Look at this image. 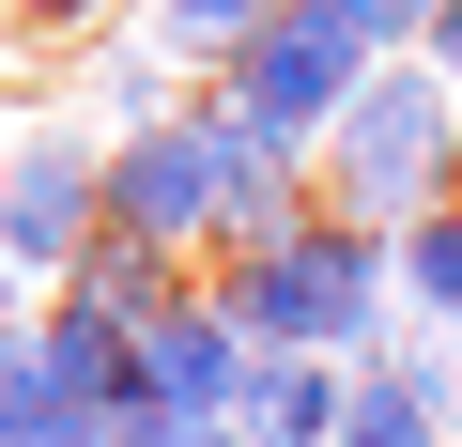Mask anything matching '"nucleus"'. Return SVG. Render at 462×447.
<instances>
[{
    "mask_svg": "<svg viewBox=\"0 0 462 447\" xmlns=\"http://www.w3.org/2000/svg\"><path fill=\"white\" fill-rule=\"evenodd\" d=\"M93 232H108V154L78 124L16 139V170H0V263H16V278H78Z\"/></svg>",
    "mask_w": 462,
    "mask_h": 447,
    "instance_id": "nucleus-4",
    "label": "nucleus"
},
{
    "mask_svg": "<svg viewBox=\"0 0 462 447\" xmlns=\"http://www.w3.org/2000/svg\"><path fill=\"white\" fill-rule=\"evenodd\" d=\"M416 62H447V93H462V0H431V47Z\"/></svg>",
    "mask_w": 462,
    "mask_h": 447,
    "instance_id": "nucleus-15",
    "label": "nucleus"
},
{
    "mask_svg": "<svg viewBox=\"0 0 462 447\" xmlns=\"http://www.w3.org/2000/svg\"><path fill=\"white\" fill-rule=\"evenodd\" d=\"M339 447H447V401L416 386V355H401V340L355 370V416H339Z\"/></svg>",
    "mask_w": 462,
    "mask_h": 447,
    "instance_id": "nucleus-8",
    "label": "nucleus"
},
{
    "mask_svg": "<svg viewBox=\"0 0 462 447\" xmlns=\"http://www.w3.org/2000/svg\"><path fill=\"white\" fill-rule=\"evenodd\" d=\"M247 370H263V340H247V309H231V293H185V309L139 324V401L231 416V401H247Z\"/></svg>",
    "mask_w": 462,
    "mask_h": 447,
    "instance_id": "nucleus-5",
    "label": "nucleus"
},
{
    "mask_svg": "<svg viewBox=\"0 0 462 447\" xmlns=\"http://www.w3.org/2000/svg\"><path fill=\"white\" fill-rule=\"evenodd\" d=\"M108 447H263V432H247V416H185V401H124Z\"/></svg>",
    "mask_w": 462,
    "mask_h": 447,
    "instance_id": "nucleus-12",
    "label": "nucleus"
},
{
    "mask_svg": "<svg viewBox=\"0 0 462 447\" xmlns=\"http://www.w3.org/2000/svg\"><path fill=\"white\" fill-rule=\"evenodd\" d=\"M231 416H247L263 447H339V416H355V370H339V355H263Z\"/></svg>",
    "mask_w": 462,
    "mask_h": 447,
    "instance_id": "nucleus-6",
    "label": "nucleus"
},
{
    "mask_svg": "<svg viewBox=\"0 0 462 447\" xmlns=\"http://www.w3.org/2000/svg\"><path fill=\"white\" fill-rule=\"evenodd\" d=\"M447 200H462V154H447Z\"/></svg>",
    "mask_w": 462,
    "mask_h": 447,
    "instance_id": "nucleus-18",
    "label": "nucleus"
},
{
    "mask_svg": "<svg viewBox=\"0 0 462 447\" xmlns=\"http://www.w3.org/2000/svg\"><path fill=\"white\" fill-rule=\"evenodd\" d=\"M216 93L247 108L263 139H293V154H309V139H339V108L370 93V47H355V32L324 16V0H278V16H263L247 47L216 62Z\"/></svg>",
    "mask_w": 462,
    "mask_h": 447,
    "instance_id": "nucleus-3",
    "label": "nucleus"
},
{
    "mask_svg": "<svg viewBox=\"0 0 462 447\" xmlns=\"http://www.w3.org/2000/svg\"><path fill=\"white\" fill-rule=\"evenodd\" d=\"M0 340H16V263H0Z\"/></svg>",
    "mask_w": 462,
    "mask_h": 447,
    "instance_id": "nucleus-17",
    "label": "nucleus"
},
{
    "mask_svg": "<svg viewBox=\"0 0 462 447\" xmlns=\"http://www.w3.org/2000/svg\"><path fill=\"white\" fill-rule=\"evenodd\" d=\"M263 16H278V0H154V47H170V62H200V78H216V62H231V47H247V32H263Z\"/></svg>",
    "mask_w": 462,
    "mask_h": 447,
    "instance_id": "nucleus-11",
    "label": "nucleus"
},
{
    "mask_svg": "<svg viewBox=\"0 0 462 447\" xmlns=\"http://www.w3.org/2000/svg\"><path fill=\"white\" fill-rule=\"evenodd\" d=\"M447 154H462V124H447V62H370V93H355V108H339V139H324L355 232L431 216V200H447Z\"/></svg>",
    "mask_w": 462,
    "mask_h": 447,
    "instance_id": "nucleus-2",
    "label": "nucleus"
},
{
    "mask_svg": "<svg viewBox=\"0 0 462 447\" xmlns=\"http://www.w3.org/2000/svg\"><path fill=\"white\" fill-rule=\"evenodd\" d=\"M154 108H170V62L124 47V62H108V124H154Z\"/></svg>",
    "mask_w": 462,
    "mask_h": 447,
    "instance_id": "nucleus-14",
    "label": "nucleus"
},
{
    "mask_svg": "<svg viewBox=\"0 0 462 447\" xmlns=\"http://www.w3.org/2000/svg\"><path fill=\"white\" fill-rule=\"evenodd\" d=\"M324 16L370 47V62H401V47H431V0H324Z\"/></svg>",
    "mask_w": 462,
    "mask_h": 447,
    "instance_id": "nucleus-13",
    "label": "nucleus"
},
{
    "mask_svg": "<svg viewBox=\"0 0 462 447\" xmlns=\"http://www.w3.org/2000/svg\"><path fill=\"white\" fill-rule=\"evenodd\" d=\"M401 309L416 324H462V200H431V216H401Z\"/></svg>",
    "mask_w": 462,
    "mask_h": 447,
    "instance_id": "nucleus-10",
    "label": "nucleus"
},
{
    "mask_svg": "<svg viewBox=\"0 0 462 447\" xmlns=\"http://www.w3.org/2000/svg\"><path fill=\"white\" fill-rule=\"evenodd\" d=\"M62 293H93L108 324H154V309H185V278H170V247H154V232H93Z\"/></svg>",
    "mask_w": 462,
    "mask_h": 447,
    "instance_id": "nucleus-7",
    "label": "nucleus"
},
{
    "mask_svg": "<svg viewBox=\"0 0 462 447\" xmlns=\"http://www.w3.org/2000/svg\"><path fill=\"white\" fill-rule=\"evenodd\" d=\"M385 293H401V263H385V232H355V216H309V232H278V247L231 263V309H247L263 355H385L401 340Z\"/></svg>",
    "mask_w": 462,
    "mask_h": 447,
    "instance_id": "nucleus-1",
    "label": "nucleus"
},
{
    "mask_svg": "<svg viewBox=\"0 0 462 447\" xmlns=\"http://www.w3.org/2000/svg\"><path fill=\"white\" fill-rule=\"evenodd\" d=\"M62 432H93V416H78V386L47 370V340L16 324V340H0V447H62Z\"/></svg>",
    "mask_w": 462,
    "mask_h": 447,
    "instance_id": "nucleus-9",
    "label": "nucleus"
},
{
    "mask_svg": "<svg viewBox=\"0 0 462 447\" xmlns=\"http://www.w3.org/2000/svg\"><path fill=\"white\" fill-rule=\"evenodd\" d=\"M32 16H47V32H93V0H32Z\"/></svg>",
    "mask_w": 462,
    "mask_h": 447,
    "instance_id": "nucleus-16",
    "label": "nucleus"
}]
</instances>
